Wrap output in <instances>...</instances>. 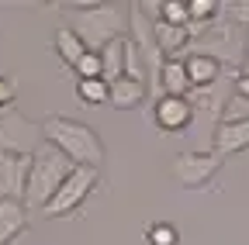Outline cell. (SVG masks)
<instances>
[{"label":"cell","instance_id":"15","mask_svg":"<svg viewBox=\"0 0 249 245\" xmlns=\"http://www.w3.org/2000/svg\"><path fill=\"white\" fill-rule=\"evenodd\" d=\"M145 97H149L145 80L121 76L118 83H111V107H114V111H135V107L145 104Z\"/></svg>","mask_w":249,"mask_h":245},{"label":"cell","instance_id":"23","mask_svg":"<svg viewBox=\"0 0 249 245\" xmlns=\"http://www.w3.org/2000/svg\"><path fill=\"white\" fill-rule=\"evenodd\" d=\"M222 121H249V100H242L239 94H232V100H229Z\"/></svg>","mask_w":249,"mask_h":245},{"label":"cell","instance_id":"26","mask_svg":"<svg viewBox=\"0 0 249 245\" xmlns=\"http://www.w3.org/2000/svg\"><path fill=\"white\" fill-rule=\"evenodd\" d=\"M242 63H246V73H249V42H246V49H242Z\"/></svg>","mask_w":249,"mask_h":245},{"label":"cell","instance_id":"7","mask_svg":"<svg viewBox=\"0 0 249 245\" xmlns=\"http://www.w3.org/2000/svg\"><path fill=\"white\" fill-rule=\"evenodd\" d=\"M194 107H191V100L187 97H156V104H152V121H156V128L160 131H170V135H180V131H187L194 125Z\"/></svg>","mask_w":249,"mask_h":245},{"label":"cell","instance_id":"20","mask_svg":"<svg viewBox=\"0 0 249 245\" xmlns=\"http://www.w3.org/2000/svg\"><path fill=\"white\" fill-rule=\"evenodd\" d=\"M145 245H180V228L173 221H152L145 225Z\"/></svg>","mask_w":249,"mask_h":245},{"label":"cell","instance_id":"13","mask_svg":"<svg viewBox=\"0 0 249 245\" xmlns=\"http://www.w3.org/2000/svg\"><path fill=\"white\" fill-rule=\"evenodd\" d=\"M183 66H187V76H191L194 90H204V86H214L222 80V59H214L208 52H191L183 55Z\"/></svg>","mask_w":249,"mask_h":245},{"label":"cell","instance_id":"16","mask_svg":"<svg viewBox=\"0 0 249 245\" xmlns=\"http://www.w3.org/2000/svg\"><path fill=\"white\" fill-rule=\"evenodd\" d=\"M101 63H104V80L107 83H118L124 73H128V35L107 42L101 49Z\"/></svg>","mask_w":249,"mask_h":245},{"label":"cell","instance_id":"9","mask_svg":"<svg viewBox=\"0 0 249 245\" xmlns=\"http://www.w3.org/2000/svg\"><path fill=\"white\" fill-rule=\"evenodd\" d=\"M232 94H235V76H229L225 83L218 80L214 86H204V90H194L191 97V107H194V114H211V117H218V125H222V117H225V107H229V100H232Z\"/></svg>","mask_w":249,"mask_h":245},{"label":"cell","instance_id":"21","mask_svg":"<svg viewBox=\"0 0 249 245\" xmlns=\"http://www.w3.org/2000/svg\"><path fill=\"white\" fill-rule=\"evenodd\" d=\"M80 80H101L104 76V63H101V52H87L80 63H76V69H73Z\"/></svg>","mask_w":249,"mask_h":245},{"label":"cell","instance_id":"22","mask_svg":"<svg viewBox=\"0 0 249 245\" xmlns=\"http://www.w3.org/2000/svg\"><path fill=\"white\" fill-rule=\"evenodd\" d=\"M18 100V80L14 76H0V114L11 111Z\"/></svg>","mask_w":249,"mask_h":245},{"label":"cell","instance_id":"3","mask_svg":"<svg viewBox=\"0 0 249 245\" xmlns=\"http://www.w3.org/2000/svg\"><path fill=\"white\" fill-rule=\"evenodd\" d=\"M73 169H76V166L66 159V152H59L52 142H42L35 152H31V173H28V194H24V204L45 211Z\"/></svg>","mask_w":249,"mask_h":245},{"label":"cell","instance_id":"11","mask_svg":"<svg viewBox=\"0 0 249 245\" xmlns=\"http://www.w3.org/2000/svg\"><path fill=\"white\" fill-rule=\"evenodd\" d=\"M156 86L163 90V97H191L194 94V83L187 76L183 59H166L156 73Z\"/></svg>","mask_w":249,"mask_h":245},{"label":"cell","instance_id":"25","mask_svg":"<svg viewBox=\"0 0 249 245\" xmlns=\"http://www.w3.org/2000/svg\"><path fill=\"white\" fill-rule=\"evenodd\" d=\"M235 94L249 100V73H235Z\"/></svg>","mask_w":249,"mask_h":245},{"label":"cell","instance_id":"24","mask_svg":"<svg viewBox=\"0 0 249 245\" xmlns=\"http://www.w3.org/2000/svg\"><path fill=\"white\" fill-rule=\"evenodd\" d=\"M225 17L232 24H246L249 28V0H235V4H225Z\"/></svg>","mask_w":249,"mask_h":245},{"label":"cell","instance_id":"1","mask_svg":"<svg viewBox=\"0 0 249 245\" xmlns=\"http://www.w3.org/2000/svg\"><path fill=\"white\" fill-rule=\"evenodd\" d=\"M42 135L59 152H66V159L73 166H90V169L104 166V156H107L104 138H101V131H93L83 121L66 117V114H49V117H42Z\"/></svg>","mask_w":249,"mask_h":245},{"label":"cell","instance_id":"12","mask_svg":"<svg viewBox=\"0 0 249 245\" xmlns=\"http://www.w3.org/2000/svg\"><path fill=\"white\" fill-rule=\"evenodd\" d=\"M191 45H194V28H173L156 21V49L163 59H183L180 52H187Z\"/></svg>","mask_w":249,"mask_h":245},{"label":"cell","instance_id":"18","mask_svg":"<svg viewBox=\"0 0 249 245\" xmlns=\"http://www.w3.org/2000/svg\"><path fill=\"white\" fill-rule=\"evenodd\" d=\"M76 100L83 107H101V104H111V83L101 76V80H76Z\"/></svg>","mask_w":249,"mask_h":245},{"label":"cell","instance_id":"10","mask_svg":"<svg viewBox=\"0 0 249 245\" xmlns=\"http://www.w3.org/2000/svg\"><path fill=\"white\" fill-rule=\"evenodd\" d=\"M211 148L222 159L239 156V152H249V121H222V125H214Z\"/></svg>","mask_w":249,"mask_h":245},{"label":"cell","instance_id":"4","mask_svg":"<svg viewBox=\"0 0 249 245\" xmlns=\"http://www.w3.org/2000/svg\"><path fill=\"white\" fill-rule=\"evenodd\" d=\"M222 156L214 148H183L173 159V180L183 190H204L208 183L222 173Z\"/></svg>","mask_w":249,"mask_h":245},{"label":"cell","instance_id":"19","mask_svg":"<svg viewBox=\"0 0 249 245\" xmlns=\"http://www.w3.org/2000/svg\"><path fill=\"white\" fill-rule=\"evenodd\" d=\"M156 11V21L173 24V28H191V11H187V0H160V4H145Z\"/></svg>","mask_w":249,"mask_h":245},{"label":"cell","instance_id":"5","mask_svg":"<svg viewBox=\"0 0 249 245\" xmlns=\"http://www.w3.org/2000/svg\"><path fill=\"white\" fill-rule=\"evenodd\" d=\"M101 187V169H90V166H76L70 176H66V183L59 187V194L52 197V204L42 211L45 218H66V214H73V211H80L87 200H90V194Z\"/></svg>","mask_w":249,"mask_h":245},{"label":"cell","instance_id":"14","mask_svg":"<svg viewBox=\"0 0 249 245\" xmlns=\"http://www.w3.org/2000/svg\"><path fill=\"white\" fill-rule=\"evenodd\" d=\"M28 231V204L24 200H0V245H11Z\"/></svg>","mask_w":249,"mask_h":245},{"label":"cell","instance_id":"2","mask_svg":"<svg viewBox=\"0 0 249 245\" xmlns=\"http://www.w3.org/2000/svg\"><path fill=\"white\" fill-rule=\"evenodd\" d=\"M55 7L70 11V28L83 38V45L90 52H101L107 42L128 35V17L114 4H90V0H83V4H55Z\"/></svg>","mask_w":249,"mask_h":245},{"label":"cell","instance_id":"8","mask_svg":"<svg viewBox=\"0 0 249 245\" xmlns=\"http://www.w3.org/2000/svg\"><path fill=\"white\" fill-rule=\"evenodd\" d=\"M28 173H31V156L0 152V200H24Z\"/></svg>","mask_w":249,"mask_h":245},{"label":"cell","instance_id":"17","mask_svg":"<svg viewBox=\"0 0 249 245\" xmlns=\"http://www.w3.org/2000/svg\"><path fill=\"white\" fill-rule=\"evenodd\" d=\"M52 49H55V55H59V63H62V66H70V69H76V63L90 52V49L83 45V38L73 32L70 24H66V28H59V32L52 35Z\"/></svg>","mask_w":249,"mask_h":245},{"label":"cell","instance_id":"6","mask_svg":"<svg viewBox=\"0 0 249 245\" xmlns=\"http://www.w3.org/2000/svg\"><path fill=\"white\" fill-rule=\"evenodd\" d=\"M45 142L42 125H35L31 117H24L18 107L0 114V152H18V156H31Z\"/></svg>","mask_w":249,"mask_h":245}]
</instances>
